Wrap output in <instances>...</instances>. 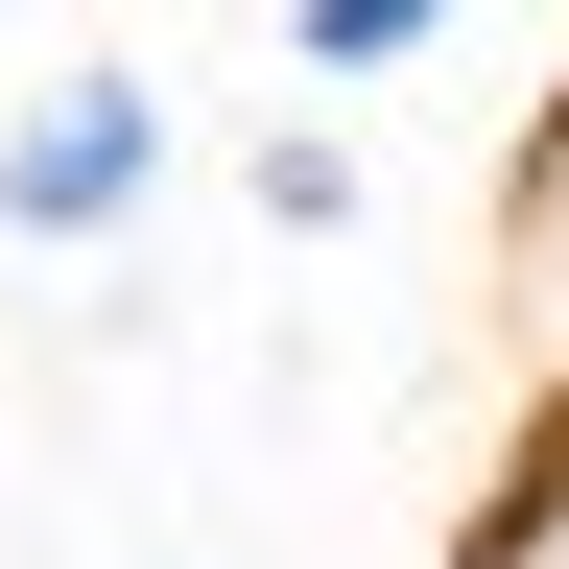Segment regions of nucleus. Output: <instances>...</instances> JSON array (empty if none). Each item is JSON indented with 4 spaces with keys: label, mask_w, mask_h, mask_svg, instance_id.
<instances>
[{
    "label": "nucleus",
    "mask_w": 569,
    "mask_h": 569,
    "mask_svg": "<svg viewBox=\"0 0 569 569\" xmlns=\"http://www.w3.org/2000/svg\"><path fill=\"white\" fill-rule=\"evenodd\" d=\"M451 569H569V403H546L522 451L475 475V522H451Z\"/></svg>",
    "instance_id": "nucleus-4"
},
{
    "label": "nucleus",
    "mask_w": 569,
    "mask_h": 569,
    "mask_svg": "<svg viewBox=\"0 0 569 569\" xmlns=\"http://www.w3.org/2000/svg\"><path fill=\"white\" fill-rule=\"evenodd\" d=\"M167 167H190V96L142 48H24L0 71V261H142Z\"/></svg>",
    "instance_id": "nucleus-1"
},
{
    "label": "nucleus",
    "mask_w": 569,
    "mask_h": 569,
    "mask_svg": "<svg viewBox=\"0 0 569 569\" xmlns=\"http://www.w3.org/2000/svg\"><path fill=\"white\" fill-rule=\"evenodd\" d=\"M451 24L475 0H284V71H309V96H380V71H427Z\"/></svg>",
    "instance_id": "nucleus-3"
},
{
    "label": "nucleus",
    "mask_w": 569,
    "mask_h": 569,
    "mask_svg": "<svg viewBox=\"0 0 569 569\" xmlns=\"http://www.w3.org/2000/svg\"><path fill=\"white\" fill-rule=\"evenodd\" d=\"M238 190H261V238H356V142H332V119H261Z\"/></svg>",
    "instance_id": "nucleus-5"
},
{
    "label": "nucleus",
    "mask_w": 569,
    "mask_h": 569,
    "mask_svg": "<svg viewBox=\"0 0 569 569\" xmlns=\"http://www.w3.org/2000/svg\"><path fill=\"white\" fill-rule=\"evenodd\" d=\"M498 332H522V380L569 403V96L522 119V167H498Z\"/></svg>",
    "instance_id": "nucleus-2"
}]
</instances>
